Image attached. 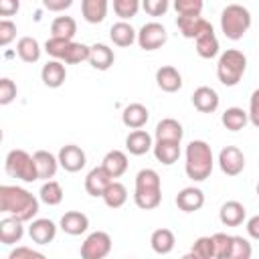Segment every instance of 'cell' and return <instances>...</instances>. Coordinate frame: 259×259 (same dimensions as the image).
I'll use <instances>...</instances> for the list:
<instances>
[{
    "label": "cell",
    "instance_id": "cell-1",
    "mask_svg": "<svg viewBox=\"0 0 259 259\" xmlns=\"http://www.w3.org/2000/svg\"><path fill=\"white\" fill-rule=\"evenodd\" d=\"M38 200L40 198H36L32 192H28L22 186H10V184L0 186V210L4 214H12L20 219L22 223H28L36 217Z\"/></svg>",
    "mask_w": 259,
    "mask_h": 259
},
{
    "label": "cell",
    "instance_id": "cell-2",
    "mask_svg": "<svg viewBox=\"0 0 259 259\" xmlns=\"http://www.w3.org/2000/svg\"><path fill=\"white\" fill-rule=\"evenodd\" d=\"M214 166L212 160V150L204 140H192L186 146V162H184V170L186 176L194 182H202L210 176Z\"/></svg>",
    "mask_w": 259,
    "mask_h": 259
},
{
    "label": "cell",
    "instance_id": "cell-3",
    "mask_svg": "<svg viewBox=\"0 0 259 259\" xmlns=\"http://www.w3.org/2000/svg\"><path fill=\"white\" fill-rule=\"evenodd\" d=\"M134 202L142 210H152L160 206L162 202V182L156 170L144 168L136 176V190H134Z\"/></svg>",
    "mask_w": 259,
    "mask_h": 259
},
{
    "label": "cell",
    "instance_id": "cell-4",
    "mask_svg": "<svg viewBox=\"0 0 259 259\" xmlns=\"http://www.w3.org/2000/svg\"><path fill=\"white\" fill-rule=\"evenodd\" d=\"M247 71V57L239 49H227L217 63V77L225 87H235Z\"/></svg>",
    "mask_w": 259,
    "mask_h": 259
},
{
    "label": "cell",
    "instance_id": "cell-5",
    "mask_svg": "<svg viewBox=\"0 0 259 259\" xmlns=\"http://www.w3.org/2000/svg\"><path fill=\"white\" fill-rule=\"evenodd\" d=\"M251 28V12L243 4H229L221 12V30L227 38L239 40Z\"/></svg>",
    "mask_w": 259,
    "mask_h": 259
},
{
    "label": "cell",
    "instance_id": "cell-6",
    "mask_svg": "<svg viewBox=\"0 0 259 259\" xmlns=\"http://www.w3.org/2000/svg\"><path fill=\"white\" fill-rule=\"evenodd\" d=\"M6 174L12 178H18L22 182H34L38 180V170L34 156H30L26 150H10L4 162Z\"/></svg>",
    "mask_w": 259,
    "mask_h": 259
},
{
    "label": "cell",
    "instance_id": "cell-7",
    "mask_svg": "<svg viewBox=\"0 0 259 259\" xmlns=\"http://www.w3.org/2000/svg\"><path fill=\"white\" fill-rule=\"evenodd\" d=\"M109 253H111V237L105 231H95L87 235V239L81 245L83 259H103Z\"/></svg>",
    "mask_w": 259,
    "mask_h": 259
},
{
    "label": "cell",
    "instance_id": "cell-8",
    "mask_svg": "<svg viewBox=\"0 0 259 259\" xmlns=\"http://www.w3.org/2000/svg\"><path fill=\"white\" fill-rule=\"evenodd\" d=\"M168 40V32L160 22H146L138 30V45L144 51H156L164 47Z\"/></svg>",
    "mask_w": 259,
    "mask_h": 259
},
{
    "label": "cell",
    "instance_id": "cell-9",
    "mask_svg": "<svg viewBox=\"0 0 259 259\" xmlns=\"http://www.w3.org/2000/svg\"><path fill=\"white\" fill-rule=\"evenodd\" d=\"M176 26L184 38H198L200 34L212 30V24L206 18H202L200 14H178Z\"/></svg>",
    "mask_w": 259,
    "mask_h": 259
},
{
    "label": "cell",
    "instance_id": "cell-10",
    "mask_svg": "<svg viewBox=\"0 0 259 259\" xmlns=\"http://www.w3.org/2000/svg\"><path fill=\"white\" fill-rule=\"evenodd\" d=\"M219 166L227 176H239L245 168V154L237 146H225L219 154Z\"/></svg>",
    "mask_w": 259,
    "mask_h": 259
},
{
    "label": "cell",
    "instance_id": "cell-11",
    "mask_svg": "<svg viewBox=\"0 0 259 259\" xmlns=\"http://www.w3.org/2000/svg\"><path fill=\"white\" fill-rule=\"evenodd\" d=\"M57 158H59L61 168L67 170V172H79V170L85 166V162H87L85 152H83L79 146H75V144L63 146V148L59 150V156H57Z\"/></svg>",
    "mask_w": 259,
    "mask_h": 259
},
{
    "label": "cell",
    "instance_id": "cell-12",
    "mask_svg": "<svg viewBox=\"0 0 259 259\" xmlns=\"http://www.w3.org/2000/svg\"><path fill=\"white\" fill-rule=\"evenodd\" d=\"M113 182L111 174L103 168V166H97L93 170H89V174L85 176V190L89 196H103L105 188Z\"/></svg>",
    "mask_w": 259,
    "mask_h": 259
},
{
    "label": "cell",
    "instance_id": "cell-13",
    "mask_svg": "<svg viewBox=\"0 0 259 259\" xmlns=\"http://www.w3.org/2000/svg\"><path fill=\"white\" fill-rule=\"evenodd\" d=\"M219 103H221L219 93L212 87H208V85H200L192 93V105L200 113H212V111H217L219 109Z\"/></svg>",
    "mask_w": 259,
    "mask_h": 259
},
{
    "label": "cell",
    "instance_id": "cell-14",
    "mask_svg": "<svg viewBox=\"0 0 259 259\" xmlns=\"http://www.w3.org/2000/svg\"><path fill=\"white\" fill-rule=\"evenodd\" d=\"M204 204V194L196 186H186L176 194V206L182 212H196Z\"/></svg>",
    "mask_w": 259,
    "mask_h": 259
},
{
    "label": "cell",
    "instance_id": "cell-15",
    "mask_svg": "<svg viewBox=\"0 0 259 259\" xmlns=\"http://www.w3.org/2000/svg\"><path fill=\"white\" fill-rule=\"evenodd\" d=\"M28 235L36 245H49L57 237V225L51 219H34L30 221Z\"/></svg>",
    "mask_w": 259,
    "mask_h": 259
},
{
    "label": "cell",
    "instance_id": "cell-16",
    "mask_svg": "<svg viewBox=\"0 0 259 259\" xmlns=\"http://www.w3.org/2000/svg\"><path fill=\"white\" fill-rule=\"evenodd\" d=\"M40 79H42V83H45L47 87H51V89H59V87L65 83V79H67L65 63L59 61V59L49 61V63L42 65V69H40Z\"/></svg>",
    "mask_w": 259,
    "mask_h": 259
},
{
    "label": "cell",
    "instance_id": "cell-17",
    "mask_svg": "<svg viewBox=\"0 0 259 259\" xmlns=\"http://www.w3.org/2000/svg\"><path fill=\"white\" fill-rule=\"evenodd\" d=\"M156 83L162 91L166 93H176L180 87H182V75L176 67L172 65H164L156 71Z\"/></svg>",
    "mask_w": 259,
    "mask_h": 259
},
{
    "label": "cell",
    "instance_id": "cell-18",
    "mask_svg": "<svg viewBox=\"0 0 259 259\" xmlns=\"http://www.w3.org/2000/svg\"><path fill=\"white\" fill-rule=\"evenodd\" d=\"M59 227L71 235V237H77V235H83L87 229H89V219L85 212H79V210H69L61 217V223Z\"/></svg>",
    "mask_w": 259,
    "mask_h": 259
},
{
    "label": "cell",
    "instance_id": "cell-19",
    "mask_svg": "<svg viewBox=\"0 0 259 259\" xmlns=\"http://www.w3.org/2000/svg\"><path fill=\"white\" fill-rule=\"evenodd\" d=\"M24 235V227H22V221L8 214L0 221V243L2 245H14L22 239Z\"/></svg>",
    "mask_w": 259,
    "mask_h": 259
},
{
    "label": "cell",
    "instance_id": "cell-20",
    "mask_svg": "<svg viewBox=\"0 0 259 259\" xmlns=\"http://www.w3.org/2000/svg\"><path fill=\"white\" fill-rule=\"evenodd\" d=\"M148 119H150V111H148V107L142 105V103H130V105H125V109H123V113H121V121H123V125L130 127V130H140V127H144V125L148 123Z\"/></svg>",
    "mask_w": 259,
    "mask_h": 259
},
{
    "label": "cell",
    "instance_id": "cell-21",
    "mask_svg": "<svg viewBox=\"0 0 259 259\" xmlns=\"http://www.w3.org/2000/svg\"><path fill=\"white\" fill-rule=\"evenodd\" d=\"M125 148H127V152L130 154H134V156H144L146 152H150L152 148H154V144H152V136L146 132V130H134V132H130L127 134V138H125Z\"/></svg>",
    "mask_w": 259,
    "mask_h": 259
},
{
    "label": "cell",
    "instance_id": "cell-22",
    "mask_svg": "<svg viewBox=\"0 0 259 259\" xmlns=\"http://www.w3.org/2000/svg\"><path fill=\"white\" fill-rule=\"evenodd\" d=\"M115 61V55H113V49H109L107 45H101V42H95L91 45V51H89V65L97 71H107Z\"/></svg>",
    "mask_w": 259,
    "mask_h": 259
},
{
    "label": "cell",
    "instance_id": "cell-23",
    "mask_svg": "<svg viewBox=\"0 0 259 259\" xmlns=\"http://www.w3.org/2000/svg\"><path fill=\"white\" fill-rule=\"evenodd\" d=\"M154 156L158 162H162L164 166H172L178 158H180V142H172V140H156L154 144Z\"/></svg>",
    "mask_w": 259,
    "mask_h": 259
},
{
    "label": "cell",
    "instance_id": "cell-24",
    "mask_svg": "<svg viewBox=\"0 0 259 259\" xmlns=\"http://www.w3.org/2000/svg\"><path fill=\"white\" fill-rule=\"evenodd\" d=\"M109 0H81V14L89 24H99L105 20Z\"/></svg>",
    "mask_w": 259,
    "mask_h": 259
},
{
    "label": "cell",
    "instance_id": "cell-25",
    "mask_svg": "<svg viewBox=\"0 0 259 259\" xmlns=\"http://www.w3.org/2000/svg\"><path fill=\"white\" fill-rule=\"evenodd\" d=\"M219 219L225 227H239L245 221V206L239 200H227L219 210Z\"/></svg>",
    "mask_w": 259,
    "mask_h": 259
},
{
    "label": "cell",
    "instance_id": "cell-26",
    "mask_svg": "<svg viewBox=\"0 0 259 259\" xmlns=\"http://www.w3.org/2000/svg\"><path fill=\"white\" fill-rule=\"evenodd\" d=\"M109 38L117 47H130V45H134L138 40V32L134 30V26L130 22L119 20L109 28Z\"/></svg>",
    "mask_w": 259,
    "mask_h": 259
},
{
    "label": "cell",
    "instance_id": "cell-27",
    "mask_svg": "<svg viewBox=\"0 0 259 259\" xmlns=\"http://www.w3.org/2000/svg\"><path fill=\"white\" fill-rule=\"evenodd\" d=\"M127 156H125V152H121V150H109L105 156H103V162H101V166L111 174V178H119V176H123L125 174V170H127Z\"/></svg>",
    "mask_w": 259,
    "mask_h": 259
},
{
    "label": "cell",
    "instance_id": "cell-28",
    "mask_svg": "<svg viewBox=\"0 0 259 259\" xmlns=\"http://www.w3.org/2000/svg\"><path fill=\"white\" fill-rule=\"evenodd\" d=\"M32 156H34V162H36L38 178H42V180H51V178L57 174V168L61 166V164H59V158L53 156V154L47 152V150H38V152H34Z\"/></svg>",
    "mask_w": 259,
    "mask_h": 259
},
{
    "label": "cell",
    "instance_id": "cell-29",
    "mask_svg": "<svg viewBox=\"0 0 259 259\" xmlns=\"http://www.w3.org/2000/svg\"><path fill=\"white\" fill-rule=\"evenodd\" d=\"M174 243H176V237L170 229H156L150 237V245L158 255H168L174 249Z\"/></svg>",
    "mask_w": 259,
    "mask_h": 259
},
{
    "label": "cell",
    "instance_id": "cell-30",
    "mask_svg": "<svg viewBox=\"0 0 259 259\" xmlns=\"http://www.w3.org/2000/svg\"><path fill=\"white\" fill-rule=\"evenodd\" d=\"M182 136H184L182 123L176 121V119H172V117H166V119L158 121V125H156V140L182 142Z\"/></svg>",
    "mask_w": 259,
    "mask_h": 259
},
{
    "label": "cell",
    "instance_id": "cell-31",
    "mask_svg": "<svg viewBox=\"0 0 259 259\" xmlns=\"http://www.w3.org/2000/svg\"><path fill=\"white\" fill-rule=\"evenodd\" d=\"M40 53H42V49H40L38 40L32 38V36H22V38L16 42V55H18L24 63H36V61L40 59Z\"/></svg>",
    "mask_w": 259,
    "mask_h": 259
},
{
    "label": "cell",
    "instance_id": "cell-32",
    "mask_svg": "<svg viewBox=\"0 0 259 259\" xmlns=\"http://www.w3.org/2000/svg\"><path fill=\"white\" fill-rule=\"evenodd\" d=\"M194 42H196V53H198V57H202V59H212V57L219 55V38H217L214 30H208V32L200 34L198 38H194Z\"/></svg>",
    "mask_w": 259,
    "mask_h": 259
},
{
    "label": "cell",
    "instance_id": "cell-33",
    "mask_svg": "<svg viewBox=\"0 0 259 259\" xmlns=\"http://www.w3.org/2000/svg\"><path fill=\"white\" fill-rule=\"evenodd\" d=\"M101 198H103V202H105L109 208H119V206H123L125 200H127V188H125L121 182L113 180V182L105 188V192H103Z\"/></svg>",
    "mask_w": 259,
    "mask_h": 259
},
{
    "label": "cell",
    "instance_id": "cell-34",
    "mask_svg": "<svg viewBox=\"0 0 259 259\" xmlns=\"http://www.w3.org/2000/svg\"><path fill=\"white\" fill-rule=\"evenodd\" d=\"M221 121H223V125H225L227 130H231V132H239V130H243V127L247 125V121H249V113L243 111L241 107H229V109H225Z\"/></svg>",
    "mask_w": 259,
    "mask_h": 259
},
{
    "label": "cell",
    "instance_id": "cell-35",
    "mask_svg": "<svg viewBox=\"0 0 259 259\" xmlns=\"http://www.w3.org/2000/svg\"><path fill=\"white\" fill-rule=\"evenodd\" d=\"M63 186L57 182V180H47L42 186H40V190H38V198H40V202H45V204H49V206H57V204H61L63 202Z\"/></svg>",
    "mask_w": 259,
    "mask_h": 259
},
{
    "label": "cell",
    "instance_id": "cell-36",
    "mask_svg": "<svg viewBox=\"0 0 259 259\" xmlns=\"http://www.w3.org/2000/svg\"><path fill=\"white\" fill-rule=\"evenodd\" d=\"M77 32V22L71 16H57L51 22V36H59V38H71Z\"/></svg>",
    "mask_w": 259,
    "mask_h": 259
},
{
    "label": "cell",
    "instance_id": "cell-37",
    "mask_svg": "<svg viewBox=\"0 0 259 259\" xmlns=\"http://www.w3.org/2000/svg\"><path fill=\"white\" fill-rule=\"evenodd\" d=\"M186 257H194V259H212L214 257V241L212 237H198L192 243V249Z\"/></svg>",
    "mask_w": 259,
    "mask_h": 259
},
{
    "label": "cell",
    "instance_id": "cell-38",
    "mask_svg": "<svg viewBox=\"0 0 259 259\" xmlns=\"http://www.w3.org/2000/svg\"><path fill=\"white\" fill-rule=\"evenodd\" d=\"M89 51L91 47L83 45V42H71L65 57H63V63L65 65H77V63H83V61H89Z\"/></svg>",
    "mask_w": 259,
    "mask_h": 259
},
{
    "label": "cell",
    "instance_id": "cell-39",
    "mask_svg": "<svg viewBox=\"0 0 259 259\" xmlns=\"http://www.w3.org/2000/svg\"><path fill=\"white\" fill-rule=\"evenodd\" d=\"M142 8V0H113V12L121 20H130Z\"/></svg>",
    "mask_w": 259,
    "mask_h": 259
},
{
    "label": "cell",
    "instance_id": "cell-40",
    "mask_svg": "<svg viewBox=\"0 0 259 259\" xmlns=\"http://www.w3.org/2000/svg\"><path fill=\"white\" fill-rule=\"evenodd\" d=\"M214 257L217 259H231V247H233V235L227 233H214Z\"/></svg>",
    "mask_w": 259,
    "mask_h": 259
},
{
    "label": "cell",
    "instance_id": "cell-41",
    "mask_svg": "<svg viewBox=\"0 0 259 259\" xmlns=\"http://www.w3.org/2000/svg\"><path fill=\"white\" fill-rule=\"evenodd\" d=\"M71 42H73L71 38L51 36V38L45 42V51H47V55H51L53 59L63 61V57H65V53H67V49H69V45H71Z\"/></svg>",
    "mask_w": 259,
    "mask_h": 259
},
{
    "label": "cell",
    "instance_id": "cell-42",
    "mask_svg": "<svg viewBox=\"0 0 259 259\" xmlns=\"http://www.w3.org/2000/svg\"><path fill=\"white\" fill-rule=\"evenodd\" d=\"M253 255V247L245 237L233 235V247H231V259H249Z\"/></svg>",
    "mask_w": 259,
    "mask_h": 259
},
{
    "label": "cell",
    "instance_id": "cell-43",
    "mask_svg": "<svg viewBox=\"0 0 259 259\" xmlns=\"http://www.w3.org/2000/svg\"><path fill=\"white\" fill-rule=\"evenodd\" d=\"M18 89H16V83L8 77H2L0 79V105H8L14 101Z\"/></svg>",
    "mask_w": 259,
    "mask_h": 259
},
{
    "label": "cell",
    "instance_id": "cell-44",
    "mask_svg": "<svg viewBox=\"0 0 259 259\" xmlns=\"http://www.w3.org/2000/svg\"><path fill=\"white\" fill-rule=\"evenodd\" d=\"M142 8L150 16H164L170 8V0H142Z\"/></svg>",
    "mask_w": 259,
    "mask_h": 259
},
{
    "label": "cell",
    "instance_id": "cell-45",
    "mask_svg": "<svg viewBox=\"0 0 259 259\" xmlns=\"http://www.w3.org/2000/svg\"><path fill=\"white\" fill-rule=\"evenodd\" d=\"M204 0H174V10L178 14H200Z\"/></svg>",
    "mask_w": 259,
    "mask_h": 259
},
{
    "label": "cell",
    "instance_id": "cell-46",
    "mask_svg": "<svg viewBox=\"0 0 259 259\" xmlns=\"http://www.w3.org/2000/svg\"><path fill=\"white\" fill-rule=\"evenodd\" d=\"M16 38V24L8 18L0 20V47H8Z\"/></svg>",
    "mask_w": 259,
    "mask_h": 259
},
{
    "label": "cell",
    "instance_id": "cell-47",
    "mask_svg": "<svg viewBox=\"0 0 259 259\" xmlns=\"http://www.w3.org/2000/svg\"><path fill=\"white\" fill-rule=\"evenodd\" d=\"M45 255L40 253V251H34V249H30V247H16V249H12L10 251V255H8V259H42Z\"/></svg>",
    "mask_w": 259,
    "mask_h": 259
},
{
    "label": "cell",
    "instance_id": "cell-48",
    "mask_svg": "<svg viewBox=\"0 0 259 259\" xmlns=\"http://www.w3.org/2000/svg\"><path fill=\"white\" fill-rule=\"evenodd\" d=\"M249 121L259 127V89H255L249 99Z\"/></svg>",
    "mask_w": 259,
    "mask_h": 259
},
{
    "label": "cell",
    "instance_id": "cell-49",
    "mask_svg": "<svg viewBox=\"0 0 259 259\" xmlns=\"http://www.w3.org/2000/svg\"><path fill=\"white\" fill-rule=\"evenodd\" d=\"M18 8H20V0H0V16L4 18L16 14Z\"/></svg>",
    "mask_w": 259,
    "mask_h": 259
},
{
    "label": "cell",
    "instance_id": "cell-50",
    "mask_svg": "<svg viewBox=\"0 0 259 259\" xmlns=\"http://www.w3.org/2000/svg\"><path fill=\"white\" fill-rule=\"evenodd\" d=\"M73 0H42V6L51 12H63L67 8H71Z\"/></svg>",
    "mask_w": 259,
    "mask_h": 259
},
{
    "label": "cell",
    "instance_id": "cell-51",
    "mask_svg": "<svg viewBox=\"0 0 259 259\" xmlns=\"http://www.w3.org/2000/svg\"><path fill=\"white\" fill-rule=\"evenodd\" d=\"M247 233H249V237L259 241V214H255L247 221Z\"/></svg>",
    "mask_w": 259,
    "mask_h": 259
},
{
    "label": "cell",
    "instance_id": "cell-52",
    "mask_svg": "<svg viewBox=\"0 0 259 259\" xmlns=\"http://www.w3.org/2000/svg\"><path fill=\"white\" fill-rule=\"evenodd\" d=\"M257 194H259V182H257Z\"/></svg>",
    "mask_w": 259,
    "mask_h": 259
}]
</instances>
